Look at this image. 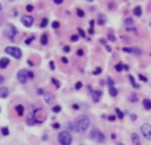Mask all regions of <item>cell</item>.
<instances>
[{"mask_svg":"<svg viewBox=\"0 0 151 145\" xmlns=\"http://www.w3.org/2000/svg\"><path fill=\"white\" fill-rule=\"evenodd\" d=\"M88 1H94V0H88Z\"/></svg>","mask_w":151,"mask_h":145,"instance_id":"91938a15","label":"cell"},{"mask_svg":"<svg viewBox=\"0 0 151 145\" xmlns=\"http://www.w3.org/2000/svg\"><path fill=\"white\" fill-rule=\"evenodd\" d=\"M1 8H3V7H1V3H0V11H1Z\"/></svg>","mask_w":151,"mask_h":145,"instance_id":"680465c9","label":"cell"},{"mask_svg":"<svg viewBox=\"0 0 151 145\" xmlns=\"http://www.w3.org/2000/svg\"><path fill=\"white\" fill-rule=\"evenodd\" d=\"M125 53H134V48H123Z\"/></svg>","mask_w":151,"mask_h":145,"instance_id":"836d02e7","label":"cell"},{"mask_svg":"<svg viewBox=\"0 0 151 145\" xmlns=\"http://www.w3.org/2000/svg\"><path fill=\"white\" fill-rule=\"evenodd\" d=\"M48 40H49V37H48V35L47 33H44V35L41 36V38H40V42H41V45H47L48 44Z\"/></svg>","mask_w":151,"mask_h":145,"instance_id":"44dd1931","label":"cell"},{"mask_svg":"<svg viewBox=\"0 0 151 145\" xmlns=\"http://www.w3.org/2000/svg\"><path fill=\"white\" fill-rule=\"evenodd\" d=\"M52 127L55 128V129H59V128H60V124H59V123H53V125H52Z\"/></svg>","mask_w":151,"mask_h":145,"instance_id":"ee69618b","label":"cell"},{"mask_svg":"<svg viewBox=\"0 0 151 145\" xmlns=\"http://www.w3.org/2000/svg\"><path fill=\"white\" fill-rule=\"evenodd\" d=\"M107 120L113 123V121H115V120H117V118H115L114 115H109V116H107Z\"/></svg>","mask_w":151,"mask_h":145,"instance_id":"e575fe53","label":"cell"},{"mask_svg":"<svg viewBox=\"0 0 151 145\" xmlns=\"http://www.w3.org/2000/svg\"><path fill=\"white\" fill-rule=\"evenodd\" d=\"M32 41H34V36H31L29 38H27V40H25V45H29Z\"/></svg>","mask_w":151,"mask_h":145,"instance_id":"f546056e","label":"cell"},{"mask_svg":"<svg viewBox=\"0 0 151 145\" xmlns=\"http://www.w3.org/2000/svg\"><path fill=\"white\" fill-rule=\"evenodd\" d=\"M17 80L21 83V84H25L28 82V70L25 69H20L17 71Z\"/></svg>","mask_w":151,"mask_h":145,"instance_id":"8992f818","label":"cell"},{"mask_svg":"<svg viewBox=\"0 0 151 145\" xmlns=\"http://www.w3.org/2000/svg\"><path fill=\"white\" fill-rule=\"evenodd\" d=\"M101 72H102V69H101V67H97V69L93 70V74H94V75H98Z\"/></svg>","mask_w":151,"mask_h":145,"instance_id":"4dcf8cb0","label":"cell"},{"mask_svg":"<svg viewBox=\"0 0 151 145\" xmlns=\"http://www.w3.org/2000/svg\"><path fill=\"white\" fill-rule=\"evenodd\" d=\"M16 35H17L16 27L13 24H5V27H4V36L7 38H9V40H13L16 37Z\"/></svg>","mask_w":151,"mask_h":145,"instance_id":"277c9868","label":"cell"},{"mask_svg":"<svg viewBox=\"0 0 151 145\" xmlns=\"http://www.w3.org/2000/svg\"><path fill=\"white\" fill-rule=\"evenodd\" d=\"M115 114H117V116L119 118V120H123V118H125V115H123V112L119 110V108H117L115 110Z\"/></svg>","mask_w":151,"mask_h":145,"instance_id":"603a6c76","label":"cell"},{"mask_svg":"<svg viewBox=\"0 0 151 145\" xmlns=\"http://www.w3.org/2000/svg\"><path fill=\"white\" fill-rule=\"evenodd\" d=\"M129 69H130V67H129V65H123V70H126V71H129Z\"/></svg>","mask_w":151,"mask_h":145,"instance_id":"f5cc1de1","label":"cell"},{"mask_svg":"<svg viewBox=\"0 0 151 145\" xmlns=\"http://www.w3.org/2000/svg\"><path fill=\"white\" fill-rule=\"evenodd\" d=\"M1 135H3V136H8V135H9V129H8V127H3V128H1Z\"/></svg>","mask_w":151,"mask_h":145,"instance_id":"d4e9b609","label":"cell"},{"mask_svg":"<svg viewBox=\"0 0 151 145\" xmlns=\"http://www.w3.org/2000/svg\"><path fill=\"white\" fill-rule=\"evenodd\" d=\"M78 108H80V106H78V104H73V110H76V111H77Z\"/></svg>","mask_w":151,"mask_h":145,"instance_id":"f907efd6","label":"cell"},{"mask_svg":"<svg viewBox=\"0 0 151 145\" xmlns=\"http://www.w3.org/2000/svg\"><path fill=\"white\" fill-rule=\"evenodd\" d=\"M141 132L147 140H151V125L148 123H144L141 125Z\"/></svg>","mask_w":151,"mask_h":145,"instance_id":"52a82bcc","label":"cell"},{"mask_svg":"<svg viewBox=\"0 0 151 145\" xmlns=\"http://www.w3.org/2000/svg\"><path fill=\"white\" fill-rule=\"evenodd\" d=\"M64 52L69 53V52H70V48H69V46H64Z\"/></svg>","mask_w":151,"mask_h":145,"instance_id":"7dc6e473","label":"cell"},{"mask_svg":"<svg viewBox=\"0 0 151 145\" xmlns=\"http://www.w3.org/2000/svg\"><path fill=\"white\" fill-rule=\"evenodd\" d=\"M25 9H27V12H32V11H33V5H32V4H28Z\"/></svg>","mask_w":151,"mask_h":145,"instance_id":"ab89813d","label":"cell"},{"mask_svg":"<svg viewBox=\"0 0 151 145\" xmlns=\"http://www.w3.org/2000/svg\"><path fill=\"white\" fill-rule=\"evenodd\" d=\"M81 87H82V83H81V82H77V83L74 84V88H76V90H80Z\"/></svg>","mask_w":151,"mask_h":145,"instance_id":"74e56055","label":"cell"},{"mask_svg":"<svg viewBox=\"0 0 151 145\" xmlns=\"http://www.w3.org/2000/svg\"><path fill=\"white\" fill-rule=\"evenodd\" d=\"M107 84H109V87H113L114 86V80L111 79V78H107Z\"/></svg>","mask_w":151,"mask_h":145,"instance_id":"8d00e7d4","label":"cell"},{"mask_svg":"<svg viewBox=\"0 0 151 145\" xmlns=\"http://www.w3.org/2000/svg\"><path fill=\"white\" fill-rule=\"evenodd\" d=\"M77 54H78V55H84V52H82V50H81V49H80L78 52H77Z\"/></svg>","mask_w":151,"mask_h":145,"instance_id":"db71d44e","label":"cell"},{"mask_svg":"<svg viewBox=\"0 0 151 145\" xmlns=\"http://www.w3.org/2000/svg\"><path fill=\"white\" fill-rule=\"evenodd\" d=\"M78 33H80V36H81V37H86V33L82 31V29H81V28H78Z\"/></svg>","mask_w":151,"mask_h":145,"instance_id":"60d3db41","label":"cell"},{"mask_svg":"<svg viewBox=\"0 0 151 145\" xmlns=\"http://www.w3.org/2000/svg\"><path fill=\"white\" fill-rule=\"evenodd\" d=\"M5 53L9 54L11 57H13L15 59H20L21 57H23L21 49L17 48V46H7V48H5Z\"/></svg>","mask_w":151,"mask_h":145,"instance_id":"5b68a950","label":"cell"},{"mask_svg":"<svg viewBox=\"0 0 151 145\" xmlns=\"http://www.w3.org/2000/svg\"><path fill=\"white\" fill-rule=\"evenodd\" d=\"M53 112H55V114H59L60 111H61V107H60V106H55V107H53Z\"/></svg>","mask_w":151,"mask_h":145,"instance_id":"d6a6232c","label":"cell"},{"mask_svg":"<svg viewBox=\"0 0 151 145\" xmlns=\"http://www.w3.org/2000/svg\"><path fill=\"white\" fill-rule=\"evenodd\" d=\"M129 80H130L131 86L134 87L135 90H138V88H141V87H139V84H137V83H135V78H134L133 75H129Z\"/></svg>","mask_w":151,"mask_h":145,"instance_id":"ac0fdd59","label":"cell"},{"mask_svg":"<svg viewBox=\"0 0 151 145\" xmlns=\"http://www.w3.org/2000/svg\"><path fill=\"white\" fill-rule=\"evenodd\" d=\"M142 104H143L144 110H147V111L151 110V99H148V98H144V99L142 100Z\"/></svg>","mask_w":151,"mask_h":145,"instance_id":"e0dca14e","label":"cell"},{"mask_svg":"<svg viewBox=\"0 0 151 145\" xmlns=\"http://www.w3.org/2000/svg\"><path fill=\"white\" fill-rule=\"evenodd\" d=\"M52 83L56 86V88H60V83H59V80L57 79H55V78H52Z\"/></svg>","mask_w":151,"mask_h":145,"instance_id":"1f68e13d","label":"cell"},{"mask_svg":"<svg viewBox=\"0 0 151 145\" xmlns=\"http://www.w3.org/2000/svg\"><path fill=\"white\" fill-rule=\"evenodd\" d=\"M131 142H133V145H141L142 144L138 133H131Z\"/></svg>","mask_w":151,"mask_h":145,"instance_id":"5bb4252c","label":"cell"},{"mask_svg":"<svg viewBox=\"0 0 151 145\" xmlns=\"http://www.w3.org/2000/svg\"><path fill=\"white\" fill-rule=\"evenodd\" d=\"M15 112H16L19 116H23V115L25 114V107L23 104H17L16 107H15Z\"/></svg>","mask_w":151,"mask_h":145,"instance_id":"7c38bea8","label":"cell"},{"mask_svg":"<svg viewBox=\"0 0 151 145\" xmlns=\"http://www.w3.org/2000/svg\"><path fill=\"white\" fill-rule=\"evenodd\" d=\"M105 21H106V17H105V15L101 13L100 16H98V21H97V24H98V25H103V24H105Z\"/></svg>","mask_w":151,"mask_h":145,"instance_id":"7402d4cb","label":"cell"},{"mask_svg":"<svg viewBox=\"0 0 151 145\" xmlns=\"http://www.w3.org/2000/svg\"><path fill=\"white\" fill-rule=\"evenodd\" d=\"M131 119H133V121H135L137 120V116H135V115H131Z\"/></svg>","mask_w":151,"mask_h":145,"instance_id":"9f6ffc18","label":"cell"},{"mask_svg":"<svg viewBox=\"0 0 151 145\" xmlns=\"http://www.w3.org/2000/svg\"><path fill=\"white\" fill-rule=\"evenodd\" d=\"M150 57H151V54H150Z\"/></svg>","mask_w":151,"mask_h":145,"instance_id":"94428289","label":"cell"},{"mask_svg":"<svg viewBox=\"0 0 151 145\" xmlns=\"http://www.w3.org/2000/svg\"><path fill=\"white\" fill-rule=\"evenodd\" d=\"M47 25H48V19L44 17V19L41 20V23H40V27H41V28H45Z\"/></svg>","mask_w":151,"mask_h":145,"instance_id":"484cf974","label":"cell"},{"mask_svg":"<svg viewBox=\"0 0 151 145\" xmlns=\"http://www.w3.org/2000/svg\"><path fill=\"white\" fill-rule=\"evenodd\" d=\"M133 13H134V16H137V17H141L142 16V8L138 5V7H135L134 9H133Z\"/></svg>","mask_w":151,"mask_h":145,"instance_id":"d6986e66","label":"cell"},{"mask_svg":"<svg viewBox=\"0 0 151 145\" xmlns=\"http://www.w3.org/2000/svg\"><path fill=\"white\" fill-rule=\"evenodd\" d=\"M49 69H51V70H55L56 69V65H55V62H53V61H51V62H49Z\"/></svg>","mask_w":151,"mask_h":145,"instance_id":"7bdbcfd3","label":"cell"},{"mask_svg":"<svg viewBox=\"0 0 151 145\" xmlns=\"http://www.w3.org/2000/svg\"><path fill=\"white\" fill-rule=\"evenodd\" d=\"M33 78H34V72L28 70V79H33Z\"/></svg>","mask_w":151,"mask_h":145,"instance_id":"d590c367","label":"cell"},{"mask_svg":"<svg viewBox=\"0 0 151 145\" xmlns=\"http://www.w3.org/2000/svg\"><path fill=\"white\" fill-rule=\"evenodd\" d=\"M125 27H126V31H135V27H134V21L131 17H126L125 19Z\"/></svg>","mask_w":151,"mask_h":145,"instance_id":"9c48e42d","label":"cell"},{"mask_svg":"<svg viewBox=\"0 0 151 145\" xmlns=\"http://www.w3.org/2000/svg\"><path fill=\"white\" fill-rule=\"evenodd\" d=\"M52 28H53V29H59V28H60V23H59V21H53V23H52Z\"/></svg>","mask_w":151,"mask_h":145,"instance_id":"f1b7e54d","label":"cell"},{"mask_svg":"<svg viewBox=\"0 0 151 145\" xmlns=\"http://www.w3.org/2000/svg\"><path fill=\"white\" fill-rule=\"evenodd\" d=\"M76 12H77V16H78V17H84V16H85V12H84L82 9H80V8H77Z\"/></svg>","mask_w":151,"mask_h":145,"instance_id":"83f0119b","label":"cell"},{"mask_svg":"<svg viewBox=\"0 0 151 145\" xmlns=\"http://www.w3.org/2000/svg\"><path fill=\"white\" fill-rule=\"evenodd\" d=\"M109 94H110V96H117L118 95V88L117 87H109Z\"/></svg>","mask_w":151,"mask_h":145,"instance_id":"ffe728a7","label":"cell"},{"mask_svg":"<svg viewBox=\"0 0 151 145\" xmlns=\"http://www.w3.org/2000/svg\"><path fill=\"white\" fill-rule=\"evenodd\" d=\"M117 145H123V144H122V142H117Z\"/></svg>","mask_w":151,"mask_h":145,"instance_id":"6f0895ef","label":"cell"},{"mask_svg":"<svg viewBox=\"0 0 151 145\" xmlns=\"http://www.w3.org/2000/svg\"><path fill=\"white\" fill-rule=\"evenodd\" d=\"M8 95H9V90H8L7 87H1L0 88V98L1 99H7Z\"/></svg>","mask_w":151,"mask_h":145,"instance_id":"2e32d148","label":"cell"},{"mask_svg":"<svg viewBox=\"0 0 151 145\" xmlns=\"http://www.w3.org/2000/svg\"><path fill=\"white\" fill-rule=\"evenodd\" d=\"M122 70H123V65H122V63H117V65H115V71L121 72Z\"/></svg>","mask_w":151,"mask_h":145,"instance_id":"4316f807","label":"cell"},{"mask_svg":"<svg viewBox=\"0 0 151 145\" xmlns=\"http://www.w3.org/2000/svg\"><path fill=\"white\" fill-rule=\"evenodd\" d=\"M53 3L55 4H62L64 3V0H53Z\"/></svg>","mask_w":151,"mask_h":145,"instance_id":"f6af8a7d","label":"cell"},{"mask_svg":"<svg viewBox=\"0 0 151 145\" xmlns=\"http://www.w3.org/2000/svg\"><path fill=\"white\" fill-rule=\"evenodd\" d=\"M78 38H80V36H77V35H73L72 37H70V40H72V41L74 42V41H78Z\"/></svg>","mask_w":151,"mask_h":145,"instance_id":"b9f144b4","label":"cell"},{"mask_svg":"<svg viewBox=\"0 0 151 145\" xmlns=\"http://www.w3.org/2000/svg\"><path fill=\"white\" fill-rule=\"evenodd\" d=\"M129 100H130L131 103H137V102H138V96L135 95V94H131L130 96H129Z\"/></svg>","mask_w":151,"mask_h":145,"instance_id":"cb8c5ba5","label":"cell"},{"mask_svg":"<svg viewBox=\"0 0 151 145\" xmlns=\"http://www.w3.org/2000/svg\"><path fill=\"white\" fill-rule=\"evenodd\" d=\"M27 124L28 125H36V124H38V120H37V118H36V115H34L33 112H32L31 115H28Z\"/></svg>","mask_w":151,"mask_h":145,"instance_id":"30bf717a","label":"cell"},{"mask_svg":"<svg viewBox=\"0 0 151 145\" xmlns=\"http://www.w3.org/2000/svg\"><path fill=\"white\" fill-rule=\"evenodd\" d=\"M61 62H62V63H68V58H66V57H62V58H61Z\"/></svg>","mask_w":151,"mask_h":145,"instance_id":"bcb514c9","label":"cell"},{"mask_svg":"<svg viewBox=\"0 0 151 145\" xmlns=\"http://www.w3.org/2000/svg\"><path fill=\"white\" fill-rule=\"evenodd\" d=\"M37 94H40V95H44L45 92H44V91L41 90V88H38V90H37Z\"/></svg>","mask_w":151,"mask_h":145,"instance_id":"816d5d0a","label":"cell"},{"mask_svg":"<svg viewBox=\"0 0 151 145\" xmlns=\"http://www.w3.org/2000/svg\"><path fill=\"white\" fill-rule=\"evenodd\" d=\"M44 100L47 104H52L55 102V96H53V94H44Z\"/></svg>","mask_w":151,"mask_h":145,"instance_id":"9a60e30c","label":"cell"},{"mask_svg":"<svg viewBox=\"0 0 151 145\" xmlns=\"http://www.w3.org/2000/svg\"><path fill=\"white\" fill-rule=\"evenodd\" d=\"M138 78H139L142 82H147V78H146L144 75H142V74H139V75H138Z\"/></svg>","mask_w":151,"mask_h":145,"instance_id":"f35d334b","label":"cell"},{"mask_svg":"<svg viewBox=\"0 0 151 145\" xmlns=\"http://www.w3.org/2000/svg\"><path fill=\"white\" fill-rule=\"evenodd\" d=\"M20 21H21V24L24 25V27L31 28L32 25H33L34 19H33V16H31V15H25V16H23V17L20 19Z\"/></svg>","mask_w":151,"mask_h":145,"instance_id":"ba28073f","label":"cell"},{"mask_svg":"<svg viewBox=\"0 0 151 145\" xmlns=\"http://www.w3.org/2000/svg\"><path fill=\"white\" fill-rule=\"evenodd\" d=\"M57 140H59L60 145H72V142H73V137H72V135H70V132H68V131L60 132Z\"/></svg>","mask_w":151,"mask_h":145,"instance_id":"3957f363","label":"cell"},{"mask_svg":"<svg viewBox=\"0 0 151 145\" xmlns=\"http://www.w3.org/2000/svg\"><path fill=\"white\" fill-rule=\"evenodd\" d=\"M94 27V20H90V28Z\"/></svg>","mask_w":151,"mask_h":145,"instance_id":"11a10c76","label":"cell"},{"mask_svg":"<svg viewBox=\"0 0 151 145\" xmlns=\"http://www.w3.org/2000/svg\"><path fill=\"white\" fill-rule=\"evenodd\" d=\"M89 136H90V138H92L93 141L100 142V144H103V142L106 141V136H105V133H103L101 129H98V128H94V129H92Z\"/></svg>","mask_w":151,"mask_h":145,"instance_id":"7a4b0ae2","label":"cell"},{"mask_svg":"<svg viewBox=\"0 0 151 145\" xmlns=\"http://www.w3.org/2000/svg\"><path fill=\"white\" fill-rule=\"evenodd\" d=\"M101 96H102V91L101 90H94L92 92V99H93L94 103H98V102L101 100Z\"/></svg>","mask_w":151,"mask_h":145,"instance_id":"8fae6325","label":"cell"},{"mask_svg":"<svg viewBox=\"0 0 151 145\" xmlns=\"http://www.w3.org/2000/svg\"><path fill=\"white\" fill-rule=\"evenodd\" d=\"M4 80H5V76H3V75H0V84H1V83H3Z\"/></svg>","mask_w":151,"mask_h":145,"instance_id":"c3c4849f","label":"cell"},{"mask_svg":"<svg viewBox=\"0 0 151 145\" xmlns=\"http://www.w3.org/2000/svg\"><path fill=\"white\" fill-rule=\"evenodd\" d=\"M8 65H9V58L1 57V58H0V69H7Z\"/></svg>","mask_w":151,"mask_h":145,"instance_id":"4fadbf2b","label":"cell"},{"mask_svg":"<svg viewBox=\"0 0 151 145\" xmlns=\"http://www.w3.org/2000/svg\"><path fill=\"white\" fill-rule=\"evenodd\" d=\"M109 40H111V41H115V37H114L113 35H109Z\"/></svg>","mask_w":151,"mask_h":145,"instance_id":"681fc988","label":"cell"},{"mask_svg":"<svg viewBox=\"0 0 151 145\" xmlns=\"http://www.w3.org/2000/svg\"><path fill=\"white\" fill-rule=\"evenodd\" d=\"M74 127H76V132L77 133H84L89 129L90 127V120L86 115H81L74 120Z\"/></svg>","mask_w":151,"mask_h":145,"instance_id":"6da1fadb","label":"cell"}]
</instances>
